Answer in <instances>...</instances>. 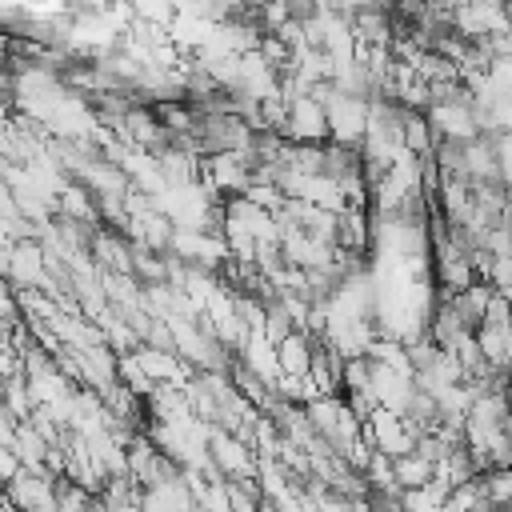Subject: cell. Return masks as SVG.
<instances>
[{"instance_id": "cell-1", "label": "cell", "mask_w": 512, "mask_h": 512, "mask_svg": "<svg viewBox=\"0 0 512 512\" xmlns=\"http://www.w3.org/2000/svg\"><path fill=\"white\" fill-rule=\"evenodd\" d=\"M436 476V464L420 452V448H408L400 456H392V480L400 492H416V488H428Z\"/></svg>"}]
</instances>
